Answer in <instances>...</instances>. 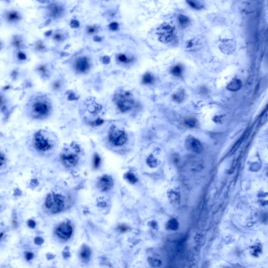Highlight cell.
<instances>
[{"instance_id":"1","label":"cell","mask_w":268,"mask_h":268,"mask_svg":"<svg viewBox=\"0 0 268 268\" xmlns=\"http://www.w3.org/2000/svg\"><path fill=\"white\" fill-rule=\"evenodd\" d=\"M27 109L30 116L34 119L42 120L48 117L52 110V106L49 98L45 95L34 96L27 105Z\"/></svg>"},{"instance_id":"2","label":"cell","mask_w":268,"mask_h":268,"mask_svg":"<svg viewBox=\"0 0 268 268\" xmlns=\"http://www.w3.org/2000/svg\"><path fill=\"white\" fill-rule=\"evenodd\" d=\"M65 205V197L60 194L52 192L47 196L44 206L53 214L59 213L64 210Z\"/></svg>"},{"instance_id":"3","label":"cell","mask_w":268,"mask_h":268,"mask_svg":"<svg viewBox=\"0 0 268 268\" xmlns=\"http://www.w3.org/2000/svg\"><path fill=\"white\" fill-rule=\"evenodd\" d=\"M113 101L118 109L122 113H125L134 107L135 100L132 94L128 91H121L114 96Z\"/></svg>"},{"instance_id":"4","label":"cell","mask_w":268,"mask_h":268,"mask_svg":"<svg viewBox=\"0 0 268 268\" xmlns=\"http://www.w3.org/2000/svg\"><path fill=\"white\" fill-rule=\"evenodd\" d=\"M43 130H40L34 134L32 144L35 149L38 152L44 153L51 150L54 144L52 140L46 136Z\"/></svg>"},{"instance_id":"5","label":"cell","mask_w":268,"mask_h":268,"mask_svg":"<svg viewBox=\"0 0 268 268\" xmlns=\"http://www.w3.org/2000/svg\"><path fill=\"white\" fill-rule=\"evenodd\" d=\"M108 139L109 142L113 146L119 147L127 142L128 136L125 131L117 129L115 126H113L110 129Z\"/></svg>"},{"instance_id":"6","label":"cell","mask_w":268,"mask_h":268,"mask_svg":"<svg viewBox=\"0 0 268 268\" xmlns=\"http://www.w3.org/2000/svg\"><path fill=\"white\" fill-rule=\"evenodd\" d=\"M158 29L161 30L157 33L159 36V40L160 42L167 43L176 39V36L174 33V27L169 25H161Z\"/></svg>"},{"instance_id":"7","label":"cell","mask_w":268,"mask_h":268,"mask_svg":"<svg viewBox=\"0 0 268 268\" xmlns=\"http://www.w3.org/2000/svg\"><path fill=\"white\" fill-rule=\"evenodd\" d=\"M72 227L68 222H63L58 225L55 228L56 235L60 238L67 240L71 237L73 233Z\"/></svg>"},{"instance_id":"8","label":"cell","mask_w":268,"mask_h":268,"mask_svg":"<svg viewBox=\"0 0 268 268\" xmlns=\"http://www.w3.org/2000/svg\"><path fill=\"white\" fill-rule=\"evenodd\" d=\"M114 181L112 177L108 175H104L99 177L97 183V188L102 192H107L113 187Z\"/></svg>"},{"instance_id":"9","label":"cell","mask_w":268,"mask_h":268,"mask_svg":"<svg viewBox=\"0 0 268 268\" xmlns=\"http://www.w3.org/2000/svg\"><path fill=\"white\" fill-rule=\"evenodd\" d=\"M61 162L66 168H69L76 166L78 163L79 158L76 154L63 153L60 155Z\"/></svg>"},{"instance_id":"10","label":"cell","mask_w":268,"mask_h":268,"mask_svg":"<svg viewBox=\"0 0 268 268\" xmlns=\"http://www.w3.org/2000/svg\"><path fill=\"white\" fill-rule=\"evenodd\" d=\"M74 66L77 72L84 73L89 70L91 67V64L88 58L86 57H83L79 58L76 60Z\"/></svg>"},{"instance_id":"11","label":"cell","mask_w":268,"mask_h":268,"mask_svg":"<svg viewBox=\"0 0 268 268\" xmlns=\"http://www.w3.org/2000/svg\"><path fill=\"white\" fill-rule=\"evenodd\" d=\"M186 143L187 148L195 153H200L203 150V146L200 142L193 137H188Z\"/></svg>"},{"instance_id":"12","label":"cell","mask_w":268,"mask_h":268,"mask_svg":"<svg viewBox=\"0 0 268 268\" xmlns=\"http://www.w3.org/2000/svg\"><path fill=\"white\" fill-rule=\"evenodd\" d=\"M91 254L90 248L86 245L84 244L82 246L79 253L80 257L82 261L86 264L89 262Z\"/></svg>"},{"instance_id":"13","label":"cell","mask_w":268,"mask_h":268,"mask_svg":"<svg viewBox=\"0 0 268 268\" xmlns=\"http://www.w3.org/2000/svg\"><path fill=\"white\" fill-rule=\"evenodd\" d=\"M184 70L183 66L181 64H177L172 66L170 69V72L173 76L180 78L182 76Z\"/></svg>"},{"instance_id":"14","label":"cell","mask_w":268,"mask_h":268,"mask_svg":"<svg viewBox=\"0 0 268 268\" xmlns=\"http://www.w3.org/2000/svg\"><path fill=\"white\" fill-rule=\"evenodd\" d=\"M242 85V82L240 79H232L228 84L226 88L230 91L235 92L240 90Z\"/></svg>"},{"instance_id":"15","label":"cell","mask_w":268,"mask_h":268,"mask_svg":"<svg viewBox=\"0 0 268 268\" xmlns=\"http://www.w3.org/2000/svg\"><path fill=\"white\" fill-rule=\"evenodd\" d=\"M50 11V15L54 18L59 17L62 14L63 9L61 7L55 4H52L49 7Z\"/></svg>"},{"instance_id":"16","label":"cell","mask_w":268,"mask_h":268,"mask_svg":"<svg viewBox=\"0 0 268 268\" xmlns=\"http://www.w3.org/2000/svg\"><path fill=\"white\" fill-rule=\"evenodd\" d=\"M177 20L180 25L183 29L188 27L190 23V20L188 17L181 14L178 15Z\"/></svg>"},{"instance_id":"17","label":"cell","mask_w":268,"mask_h":268,"mask_svg":"<svg viewBox=\"0 0 268 268\" xmlns=\"http://www.w3.org/2000/svg\"><path fill=\"white\" fill-rule=\"evenodd\" d=\"M155 81L154 76L150 73L147 72L143 76L142 82L145 85H152Z\"/></svg>"},{"instance_id":"18","label":"cell","mask_w":268,"mask_h":268,"mask_svg":"<svg viewBox=\"0 0 268 268\" xmlns=\"http://www.w3.org/2000/svg\"><path fill=\"white\" fill-rule=\"evenodd\" d=\"M179 226V224L177 220L175 218H171L167 222L166 228L170 230L176 231L178 228Z\"/></svg>"},{"instance_id":"19","label":"cell","mask_w":268,"mask_h":268,"mask_svg":"<svg viewBox=\"0 0 268 268\" xmlns=\"http://www.w3.org/2000/svg\"><path fill=\"white\" fill-rule=\"evenodd\" d=\"M185 96V91L183 89H181L172 96V98L175 102L180 103L182 102Z\"/></svg>"},{"instance_id":"20","label":"cell","mask_w":268,"mask_h":268,"mask_svg":"<svg viewBox=\"0 0 268 268\" xmlns=\"http://www.w3.org/2000/svg\"><path fill=\"white\" fill-rule=\"evenodd\" d=\"M7 18L9 21L12 22L20 20L21 17V15L17 12L13 11L9 12L8 13Z\"/></svg>"},{"instance_id":"21","label":"cell","mask_w":268,"mask_h":268,"mask_svg":"<svg viewBox=\"0 0 268 268\" xmlns=\"http://www.w3.org/2000/svg\"><path fill=\"white\" fill-rule=\"evenodd\" d=\"M186 1L192 8L195 10H200L204 7V5L198 1L187 0Z\"/></svg>"},{"instance_id":"22","label":"cell","mask_w":268,"mask_h":268,"mask_svg":"<svg viewBox=\"0 0 268 268\" xmlns=\"http://www.w3.org/2000/svg\"><path fill=\"white\" fill-rule=\"evenodd\" d=\"M38 73L42 76L47 77L49 75V70L47 66L44 64H41L38 66L36 69Z\"/></svg>"},{"instance_id":"23","label":"cell","mask_w":268,"mask_h":268,"mask_svg":"<svg viewBox=\"0 0 268 268\" xmlns=\"http://www.w3.org/2000/svg\"><path fill=\"white\" fill-rule=\"evenodd\" d=\"M124 178L130 183L134 184L138 181V179L135 175L132 172H128L126 173L124 176Z\"/></svg>"},{"instance_id":"24","label":"cell","mask_w":268,"mask_h":268,"mask_svg":"<svg viewBox=\"0 0 268 268\" xmlns=\"http://www.w3.org/2000/svg\"><path fill=\"white\" fill-rule=\"evenodd\" d=\"M117 59L118 61L120 63L125 64H130L133 60V58H128L125 54H122L118 55Z\"/></svg>"},{"instance_id":"25","label":"cell","mask_w":268,"mask_h":268,"mask_svg":"<svg viewBox=\"0 0 268 268\" xmlns=\"http://www.w3.org/2000/svg\"><path fill=\"white\" fill-rule=\"evenodd\" d=\"M101 163V159L99 154L95 153L93 155L92 164L93 169H97L100 167Z\"/></svg>"},{"instance_id":"26","label":"cell","mask_w":268,"mask_h":268,"mask_svg":"<svg viewBox=\"0 0 268 268\" xmlns=\"http://www.w3.org/2000/svg\"><path fill=\"white\" fill-rule=\"evenodd\" d=\"M146 162L148 165L151 168H154L157 166V160L152 154H150L147 158Z\"/></svg>"},{"instance_id":"27","label":"cell","mask_w":268,"mask_h":268,"mask_svg":"<svg viewBox=\"0 0 268 268\" xmlns=\"http://www.w3.org/2000/svg\"><path fill=\"white\" fill-rule=\"evenodd\" d=\"M147 261L151 267H155L160 266L161 264V261L157 259L149 257L147 259Z\"/></svg>"},{"instance_id":"28","label":"cell","mask_w":268,"mask_h":268,"mask_svg":"<svg viewBox=\"0 0 268 268\" xmlns=\"http://www.w3.org/2000/svg\"><path fill=\"white\" fill-rule=\"evenodd\" d=\"M22 42V40L19 36H15L13 37L12 44L14 46L17 48H20L23 46Z\"/></svg>"},{"instance_id":"29","label":"cell","mask_w":268,"mask_h":268,"mask_svg":"<svg viewBox=\"0 0 268 268\" xmlns=\"http://www.w3.org/2000/svg\"><path fill=\"white\" fill-rule=\"evenodd\" d=\"M86 122L90 125L93 127H95L102 125L104 122V120L102 119L98 118L93 121H86Z\"/></svg>"},{"instance_id":"30","label":"cell","mask_w":268,"mask_h":268,"mask_svg":"<svg viewBox=\"0 0 268 268\" xmlns=\"http://www.w3.org/2000/svg\"><path fill=\"white\" fill-rule=\"evenodd\" d=\"M184 123L188 127L192 128L196 126V121L194 118H189L186 119L185 120Z\"/></svg>"},{"instance_id":"31","label":"cell","mask_w":268,"mask_h":268,"mask_svg":"<svg viewBox=\"0 0 268 268\" xmlns=\"http://www.w3.org/2000/svg\"><path fill=\"white\" fill-rule=\"evenodd\" d=\"M86 32L89 34H93L97 32V27L95 26H88L86 28Z\"/></svg>"},{"instance_id":"32","label":"cell","mask_w":268,"mask_h":268,"mask_svg":"<svg viewBox=\"0 0 268 268\" xmlns=\"http://www.w3.org/2000/svg\"><path fill=\"white\" fill-rule=\"evenodd\" d=\"M118 230L121 232H124L127 231L129 229V227L124 224H119L118 226Z\"/></svg>"},{"instance_id":"33","label":"cell","mask_w":268,"mask_h":268,"mask_svg":"<svg viewBox=\"0 0 268 268\" xmlns=\"http://www.w3.org/2000/svg\"><path fill=\"white\" fill-rule=\"evenodd\" d=\"M61 86V83L60 81L59 80H56L53 83L52 87L54 90H57L60 89Z\"/></svg>"},{"instance_id":"34","label":"cell","mask_w":268,"mask_h":268,"mask_svg":"<svg viewBox=\"0 0 268 268\" xmlns=\"http://www.w3.org/2000/svg\"><path fill=\"white\" fill-rule=\"evenodd\" d=\"M70 27L73 28H77L79 27L80 24L79 21L75 19L72 20L70 23Z\"/></svg>"},{"instance_id":"35","label":"cell","mask_w":268,"mask_h":268,"mask_svg":"<svg viewBox=\"0 0 268 268\" xmlns=\"http://www.w3.org/2000/svg\"><path fill=\"white\" fill-rule=\"evenodd\" d=\"M35 243L38 245L42 244L44 242L43 239L41 237L37 236L35 237L34 239Z\"/></svg>"},{"instance_id":"36","label":"cell","mask_w":268,"mask_h":268,"mask_svg":"<svg viewBox=\"0 0 268 268\" xmlns=\"http://www.w3.org/2000/svg\"><path fill=\"white\" fill-rule=\"evenodd\" d=\"M34 255L33 253L31 252H26L25 253V259L28 261L34 258Z\"/></svg>"},{"instance_id":"37","label":"cell","mask_w":268,"mask_h":268,"mask_svg":"<svg viewBox=\"0 0 268 268\" xmlns=\"http://www.w3.org/2000/svg\"><path fill=\"white\" fill-rule=\"evenodd\" d=\"M35 48L37 50L42 51L45 50L46 47L42 42H39L37 43Z\"/></svg>"},{"instance_id":"38","label":"cell","mask_w":268,"mask_h":268,"mask_svg":"<svg viewBox=\"0 0 268 268\" xmlns=\"http://www.w3.org/2000/svg\"><path fill=\"white\" fill-rule=\"evenodd\" d=\"M118 24L115 22H113L109 25V29L113 31L116 30L118 28Z\"/></svg>"},{"instance_id":"39","label":"cell","mask_w":268,"mask_h":268,"mask_svg":"<svg viewBox=\"0 0 268 268\" xmlns=\"http://www.w3.org/2000/svg\"><path fill=\"white\" fill-rule=\"evenodd\" d=\"M17 56L18 59L20 60H25L27 59L25 54L22 52H19L17 54Z\"/></svg>"},{"instance_id":"40","label":"cell","mask_w":268,"mask_h":268,"mask_svg":"<svg viewBox=\"0 0 268 268\" xmlns=\"http://www.w3.org/2000/svg\"><path fill=\"white\" fill-rule=\"evenodd\" d=\"M68 99L70 100H77L79 98L76 97L75 94L72 92H70L68 96Z\"/></svg>"},{"instance_id":"41","label":"cell","mask_w":268,"mask_h":268,"mask_svg":"<svg viewBox=\"0 0 268 268\" xmlns=\"http://www.w3.org/2000/svg\"><path fill=\"white\" fill-rule=\"evenodd\" d=\"M64 38L62 34L59 33L55 34L53 36L54 39L58 41H62Z\"/></svg>"},{"instance_id":"42","label":"cell","mask_w":268,"mask_h":268,"mask_svg":"<svg viewBox=\"0 0 268 268\" xmlns=\"http://www.w3.org/2000/svg\"><path fill=\"white\" fill-rule=\"evenodd\" d=\"M27 224L28 226L31 228H34L36 226L35 221L32 219H30L27 221Z\"/></svg>"},{"instance_id":"43","label":"cell","mask_w":268,"mask_h":268,"mask_svg":"<svg viewBox=\"0 0 268 268\" xmlns=\"http://www.w3.org/2000/svg\"><path fill=\"white\" fill-rule=\"evenodd\" d=\"M69 248L68 247H66L65 250L62 253V255L64 258H67L70 256V252L69 251Z\"/></svg>"},{"instance_id":"44","label":"cell","mask_w":268,"mask_h":268,"mask_svg":"<svg viewBox=\"0 0 268 268\" xmlns=\"http://www.w3.org/2000/svg\"><path fill=\"white\" fill-rule=\"evenodd\" d=\"M148 224L154 229L157 230L158 228V224L155 221L153 220L149 221L148 222Z\"/></svg>"},{"instance_id":"45","label":"cell","mask_w":268,"mask_h":268,"mask_svg":"<svg viewBox=\"0 0 268 268\" xmlns=\"http://www.w3.org/2000/svg\"><path fill=\"white\" fill-rule=\"evenodd\" d=\"M207 90L206 88L204 86H202L200 87L199 91V93L202 96H205L207 94Z\"/></svg>"},{"instance_id":"46","label":"cell","mask_w":268,"mask_h":268,"mask_svg":"<svg viewBox=\"0 0 268 268\" xmlns=\"http://www.w3.org/2000/svg\"><path fill=\"white\" fill-rule=\"evenodd\" d=\"M102 60L103 63L104 64H108L110 62V58L107 56H105L102 57Z\"/></svg>"},{"instance_id":"47","label":"cell","mask_w":268,"mask_h":268,"mask_svg":"<svg viewBox=\"0 0 268 268\" xmlns=\"http://www.w3.org/2000/svg\"><path fill=\"white\" fill-rule=\"evenodd\" d=\"M0 165L1 166L3 165L5 160V157L3 153H0Z\"/></svg>"},{"instance_id":"48","label":"cell","mask_w":268,"mask_h":268,"mask_svg":"<svg viewBox=\"0 0 268 268\" xmlns=\"http://www.w3.org/2000/svg\"><path fill=\"white\" fill-rule=\"evenodd\" d=\"M55 255L49 253L46 254V257L48 260L53 259L55 257Z\"/></svg>"},{"instance_id":"49","label":"cell","mask_w":268,"mask_h":268,"mask_svg":"<svg viewBox=\"0 0 268 268\" xmlns=\"http://www.w3.org/2000/svg\"><path fill=\"white\" fill-rule=\"evenodd\" d=\"M93 39L94 41L97 42H100L102 40L101 37L97 35L94 36Z\"/></svg>"},{"instance_id":"50","label":"cell","mask_w":268,"mask_h":268,"mask_svg":"<svg viewBox=\"0 0 268 268\" xmlns=\"http://www.w3.org/2000/svg\"><path fill=\"white\" fill-rule=\"evenodd\" d=\"M12 223L13 225V227L14 229H16L18 226V223L17 221L15 220H12Z\"/></svg>"},{"instance_id":"51","label":"cell","mask_w":268,"mask_h":268,"mask_svg":"<svg viewBox=\"0 0 268 268\" xmlns=\"http://www.w3.org/2000/svg\"><path fill=\"white\" fill-rule=\"evenodd\" d=\"M52 30H50L44 33L45 35L47 36H50L52 33Z\"/></svg>"},{"instance_id":"52","label":"cell","mask_w":268,"mask_h":268,"mask_svg":"<svg viewBox=\"0 0 268 268\" xmlns=\"http://www.w3.org/2000/svg\"><path fill=\"white\" fill-rule=\"evenodd\" d=\"M62 54L63 56L64 55L65 56H66V55H68V53H62Z\"/></svg>"},{"instance_id":"53","label":"cell","mask_w":268,"mask_h":268,"mask_svg":"<svg viewBox=\"0 0 268 268\" xmlns=\"http://www.w3.org/2000/svg\"><path fill=\"white\" fill-rule=\"evenodd\" d=\"M3 232H1L0 234V238H1V237L3 235Z\"/></svg>"},{"instance_id":"54","label":"cell","mask_w":268,"mask_h":268,"mask_svg":"<svg viewBox=\"0 0 268 268\" xmlns=\"http://www.w3.org/2000/svg\"><path fill=\"white\" fill-rule=\"evenodd\" d=\"M242 11L243 12H244L245 11V10L244 9H243L242 10Z\"/></svg>"}]
</instances>
